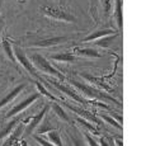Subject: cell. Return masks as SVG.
<instances>
[{"label": "cell", "instance_id": "obj_1", "mask_svg": "<svg viewBox=\"0 0 146 146\" xmlns=\"http://www.w3.org/2000/svg\"><path fill=\"white\" fill-rule=\"evenodd\" d=\"M32 61H33V64H35V66L37 67V69H40L41 71L47 72V74H51L53 76L58 78L60 80H64V75L61 74V72H58L53 66H51V64H48V61H46V58L42 57L41 55H37V53L33 55Z\"/></svg>", "mask_w": 146, "mask_h": 146}, {"label": "cell", "instance_id": "obj_2", "mask_svg": "<svg viewBox=\"0 0 146 146\" xmlns=\"http://www.w3.org/2000/svg\"><path fill=\"white\" fill-rule=\"evenodd\" d=\"M70 83H71L74 86H76L78 89H80V90L83 92L84 94L89 95V97H93V98H104V99L112 100V102L117 103V104L119 106V103H118V102H116V99H113V98L109 97V95L103 94L102 92H98L97 89H93V88H90V86H86V85H84V84H80V83H78V81H75V80H71Z\"/></svg>", "mask_w": 146, "mask_h": 146}, {"label": "cell", "instance_id": "obj_3", "mask_svg": "<svg viewBox=\"0 0 146 146\" xmlns=\"http://www.w3.org/2000/svg\"><path fill=\"white\" fill-rule=\"evenodd\" d=\"M38 97H40V93H36V94L31 95V97H28L26 100H23V102H22V103H19L18 106H15V107H14V108L12 109V111H10L9 113L7 114V118H9V117H13L14 114L19 113V112H22V111H23V109H26L27 107L29 106V104H32V103L35 102V100L37 99Z\"/></svg>", "mask_w": 146, "mask_h": 146}, {"label": "cell", "instance_id": "obj_4", "mask_svg": "<svg viewBox=\"0 0 146 146\" xmlns=\"http://www.w3.org/2000/svg\"><path fill=\"white\" fill-rule=\"evenodd\" d=\"M15 56H17V58H18L19 62H21L22 65L26 67V69L31 72V74L33 75V76H37V72H36V69L32 66L31 61L28 60L26 56H24V53H23V51H22L21 48H15Z\"/></svg>", "mask_w": 146, "mask_h": 146}, {"label": "cell", "instance_id": "obj_5", "mask_svg": "<svg viewBox=\"0 0 146 146\" xmlns=\"http://www.w3.org/2000/svg\"><path fill=\"white\" fill-rule=\"evenodd\" d=\"M24 86H26V84H21V85H18L15 89H13V90H12L9 94L7 95V97H4V98H3V99H1V102H0V108H1V107H4L5 104H8V103H10V102H12V100L14 99V98H15L17 95H18V94L21 93L22 90H23V89H24Z\"/></svg>", "mask_w": 146, "mask_h": 146}, {"label": "cell", "instance_id": "obj_6", "mask_svg": "<svg viewBox=\"0 0 146 146\" xmlns=\"http://www.w3.org/2000/svg\"><path fill=\"white\" fill-rule=\"evenodd\" d=\"M65 37H55L51 40H43V41H37V42H31L32 46H37V47H48V46H53V44H57L64 42Z\"/></svg>", "mask_w": 146, "mask_h": 146}, {"label": "cell", "instance_id": "obj_7", "mask_svg": "<svg viewBox=\"0 0 146 146\" xmlns=\"http://www.w3.org/2000/svg\"><path fill=\"white\" fill-rule=\"evenodd\" d=\"M51 84H52L53 86H56V88H57L60 92H64V93L67 94V95H69V97H71L74 100H76V102H80V103H84V100L81 99V98L79 97V95H78V94H75L74 92H72V90H70L69 88H66V86H64V85H61V84L56 83V81H51Z\"/></svg>", "mask_w": 146, "mask_h": 146}, {"label": "cell", "instance_id": "obj_8", "mask_svg": "<svg viewBox=\"0 0 146 146\" xmlns=\"http://www.w3.org/2000/svg\"><path fill=\"white\" fill-rule=\"evenodd\" d=\"M47 109H48V107L46 106L43 109H42V112H41V113H40V114H37V116H36L35 118L32 119V123H31V125L28 126V128L26 130V132H27V133H31L33 130H35L36 127H37L38 125H40V123H41V121H42V118H43V116H44V114H46V111H47Z\"/></svg>", "mask_w": 146, "mask_h": 146}, {"label": "cell", "instance_id": "obj_9", "mask_svg": "<svg viewBox=\"0 0 146 146\" xmlns=\"http://www.w3.org/2000/svg\"><path fill=\"white\" fill-rule=\"evenodd\" d=\"M113 33V31L111 29H104V31H99V32H95L93 35L88 36L86 38H84L83 42H89V41H93V40H97V38L99 37H104V36H108V35H112Z\"/></svg>", "mask_w": 146, "mask_h": 146}, {"label": "cell", "instance_id": "obj_10", "mask_svg": "<svg viewBox=\"0 0 146 146\" xmlns=\"http://www.w3.org/2000/svg\"><path fill=\"white\" fill-rule=\"evenodd\" d=\"M51 58L57 61H66V62H71V61H75L76 57L71 53H61V55H52Z\"/></svg>", "mask_w": 146, "mask_h": 146}, {"label": "cell", "instance_id": "obj_11", "mask_svg": "<svg viewBox=\"0 0 146 146\" xmlns=\"http://www.w3.org/2000/svg\"><path fill=\"white\" fill-rule=\"evenodd\" d=\"M67 108H70L71 111H74L75 113H78V114H81V116H84V117H86L89 121H93V122H98L97 118L93 116V114H90V113H88L86 111H83V109H79V108H75V107H71V106H69V104H66Z\"/></svg>", "mask_w": 146, "mask_h": 146}, {"label": "cell", "instance_id": "obj_12", "mask_svg": "<svg viewBox=\"0 0 146 146\" xmlns=\"http://www.w3.org/2000/svg\"><path fill=\"white\" fill-rule=\"evenodd\" d=\"M116 17H117V26H118V29H121L122 28V0H117Z\"/></svg>", "mask_w": 146, "mask_h": 146}, {"label": "cell", "instance_id": "obj_13", "mask_svg": "<svg viewBox=\"0 0 146 146\" xmlns=\"http://www.w3.org/2000/svg\"><path fill=\"white\" fill-rule=\"evenodd\" d=\"M52 108H53V111L56 112V114H57L58 117H61V119H64L65 122H69V117H67V114L64 112V109L61 108L60 106L57 104V103H55V104H52Z\"/></svg>", "mask_w": 146, "mask_h": 146}, {"label": "cell", "instance_id": "obj_14", "mask_svg": "<svg viewBox=\"0 0 146 146\" xmlns=\"http://www.w3.org/2000/svg\"><path fill=\"white\" fill-rule=\"evenodd\" d=\"M78 53H80V55L90 56V57H100L99 53L95 52L94 50H92V48H83V50H78Z\"/></svg>", "mask_w": 146, "mask_h": 146}, {"label": "cell", "instance_id": "obj_15", "mask_svg": "<svg viewBox=\"0 0 146 146\" xmlns=\"http://www.w3.org/2000/svg\"><path fill=\"white\" fill-rule=\"evenodd\" d=\"M37 88H38V90H40V93H41V94L46 95V97H47V98H50V99H52V100H55V102H57V98H55V97H53V95H52V94H50V93H48V92H47V90H46V89H44V88H43V86H42V85H41V84H40V83H37Z\"/></svg>", "mask_w": 146, "mask_h": 146}, {"label": "cell", "instance_id": "obj_16", "mask_svg": "<svg viewBox=\"0 0 146 146\" xmlns=\"http://www.w3.org/2000/svg\"><path fill=\"white\" fill-rule=\"evenodd\" d=\"M3 46H4V50L7 51V55L9 56L10 58H12V61L13 62H15V58H14V56H13V52H12V48H10V44H9V42L8 41H4V43H3Z\"/></svg>", "mask_w": 146, "mask_h": 146}, {"label": "cell", "instance_id": "obj_17", "mask_svg": "<svg viewBox=\"0 0 146 146\" xmlns=\"http://www.w3.org/2000/svg\"><path fill=\"white\" fill-rule=\"evenodd\" d=\"M116 36H117V33H114L113 36H111V37H107V38H103V37H102V40L98 41V42H97V44H98V46H107V44H108L109 42H112V40H113V38L116 37Z\"/></svg>", "mask_w": 146, "mask_h": 146}, {"label": "cell", "instance_id": "obj_18", "mask_svg": "<svg viewBox=\"0 0 146 146\" xmlns=\"http://www.w3.org/2000/svg\"><path fill=\"white\" fill-rule=\"evenodd\" d=\"M48 137H50V140H51V142H53L55 145H58V146L61 145V140H60V137H58L57 132H51L48 135Z\"/></svg>", "mask_w": 146, "mask_h": 146}, {"label": "cell", "instance_id": "obj_19", "mask_svg": "<svg viewBox=\"0 0 146 146\" xmlns=\"http://www.w3.org/2000/svg\"><path fill=\"white\" fill-rule=\"evenodd\" d=\"M102 117H103V119H106L107 122H108V123H111V125H113L114 127H117V128H118V130H122V126H121L119 123H117V122H116V121H114L113 118H111V117L106 116V114H103Z\"/></svg>", "mask_w": 146, "mask_h": 146}, {"label": "cell", "instance_id": "obj_20", "mask_svg": "<svg viewBox=\"0 0 146 146\" xmlns=\"http://www.w3.org/2000/svg\"><path fill=\"white\" fill-rule=\"evenodd\" d=\"M19 133H21V127H18V130H17V131H15V133H14V135H13V136H12V137H9V139H8L7 144H12V142L14 141V140H15V139H17V137H18V135H19Z\"/></svg>", "mask_w": 146, "mask_h": 146}, {"label": "cell", "instance_id": "obj_21", "mask_svg": "<svg viewBox=\"0 0 146 146\" xmlns=\"http://www.w3.org/2000/svg\"><path fill=\"white\" fill-rule=\"evenodd\" d=\"M102 3H103V7H104V13L108 14L109 8H111V0H102Z\"/></svg>", "mask_w": 146, "mask_h": 146}, {"label": "cell", "instance_id": "obj_22", "mask_svg": "<svg viewBox=\"0 0 146 146\" xmlns=\"http://www.w3.org/2000/svg\"><path fill=\"white\" fill-rule=\"evenodd\" d=\"M79 122L81 123V125H84V126H85V127H88L89 130H92V131H93L94 133H97V131H95V128L93 127V126H92V125H89V123H86V122H85V121H84V119H79Z\"/></svg>", "mask_w": 146, "mask_h": 146}, {"label": "cell", "instance_id": "obj_23", "mask_svg": "<svg viewBox=\"0 0 146 146\" xmlns=\"http://www.w3.org/2000/svg\"><path fill=\"white\" fill-rule=\"evenodd\" d=\"M43 123H44V126H43V127H40V130H38V132H40V133L46 132L47 130H52V127H51V126L47 125V122H43Z\"/></svg>", "mask_w": 146, "mask_h": 146}, {"label": "cell", "instance_id": "obj_24", "mask_svg": "<svg viewBox=\"0 0 146 146\" xmlns=\"http://www.w3.org/2000/svg\"><path fill=\"white\" fill-rule=\"evenodd\" d=\"M36 140H37V141L38 142H40V144H42V145H46V146H48L50 144H48V142H46V141H44V140H42V139H40V137H36Z\"/></svg>", "mask_w": 146, "mask_h": 146}, {"label": "cell", "instance_id": "obj_25", "mask_svg": "<svg viewBox=\"0 0 146 146\" xmlns=\"http://www.w3.org/2000/svg\"><path fill=\"white\" fill-rule=\"evenodd\" d=\"M85 137H86V140L89 141V144H90V145H97V144H95V142L93 141V140L90 139V136H89V135H85Z\"/></svg>", "mask_w": 146, "mask_h": 146}]
</instances>
